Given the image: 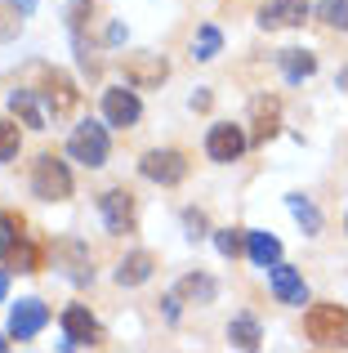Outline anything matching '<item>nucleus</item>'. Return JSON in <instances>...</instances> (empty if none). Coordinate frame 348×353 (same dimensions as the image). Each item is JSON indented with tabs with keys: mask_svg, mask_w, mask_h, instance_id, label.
Returning <instances> with one entry per match:
<instances>
[{
	"mask_svg": "<svg viewBox=\"0 0 348 353\" xmlns=\"http://www.w3.org/2000/svg\"><path fill=\"white\" fill-rule=\"evenodd\" d=\"M308 18V0H263L259 9V27L277 32V27H299Z\"/></svg>",
	"mask_w": 348,
	"mask_h": 353,
	"instance_id": "nucleus-9",
	"label": "nucleus"
},
{
	"mask_svg": "<svg viewBox=\"0 0 348 353\" xmlns=\"http://www.w3.org/2000/svg\"><path fill=\"white\" fill-rule=\"evenodd\" d=\"M317 14H322L331 27H340V32H348V0H322V9H317Z\"/></svg>",
	"mask_w": 348,
	"mask_h": 353,
	"instance_id": "nucleus-23",
	"label": "nucleus"
},
{
	"mask_svg": "<svg viewBox=\"0 0 348 353\" xmlns=\"http://www.w3.org/2000/svg\"><path fill=\"white\" fill-rule=\"evenodd\" d=\"M67 152H72V161H80V165H103L107 161V130L103 125H94V121H80L76 130H72V139H67Z\"/></svg>",
	"mask_w": 348,
	"mask_h": 353,
	"instance_id": "nucleus-3",
	"label": "nucleus"
},
{
	"mask_svg": "<svg viewBox=\"0 0 348 353\" xmlns=\"http://www.w3.org/2000/svg\"><path fill=\"white\" fill-rule=\"evenodd\" d=\"M228 340H232V345L237 349H259V322H254V318H232V322H228Z\"/></svg>",
	"mask_w": 348,
	"mask_h": 353,
	"instance_id": "nucleus-18",
	"label": "nucleus"
},
{
	"mask_svg": "<svg viewBox=\"0 0 348 353\" xmlns=\"http://www.w3.org/2000/svg\"><path fill=\"white\" fill-rule=\"evenodd\" d=\"M219 50H224V36H219V27H201L197 41H192V59H197V63H210Z\"/></svg>",
	"mask_w": 348,
	"mask_h": 353,
	"instance_id": "nucleus-19",
	"label": "nucleus"
},
{
	"mask_svg": "<svg viewBox=\"0 0 348 353\" xmlns=\"http://www.w3.org/2000/svg\"><path fill=\"white\" fill-rule=\"evenodd\" d=\"M98 210H103L107 233H130V228H134V197L125 188L103 192V197H98Z\"/></svg>",
	"mask_w": 348,
	"mask_h": 353,
	"instance_id": "nucleus-6",
	"label": "nucleus"
},
{
	"mask_svg": "<svg viewBox=\"0 0 348 353\" xmlns=\"http://www.w3.org/2000/svg\"><path fill=\"white\" fill-rule=\"evenodd\" d=\"M139 112H143V103H139V94H134V90L116 85V90H107V94H103V117H107V125L130 130L134 121H139Z\"/></svg>",
	"mask_w": 348,
	"mask_h": 353,
	"instance_id": "nucleus-4",
	"label": "nucleus"
},
{
	"mask_svg": "<svg viewBox=\"0 0 348 353\" xmlns=\"http://www.w3.org/2000/svg\"><path fill=\"white\" fill-rule=\"evenodd\" d=\"M281 72H286V81H304L317 72V59L308 50H281Z\"/></svg>",
	"mask_w": 348,
	"mask_h": 353,
	"instance_id": "nucleus-16",
	"label": "nucleus"
},
{
	"mask_svg": "<svg viewBox=\"0 0 348 353\" xmlns=\"http://www.w3.org/2000/svg\"><path fill=\"white\" fill-rule=\"evenodd\" d=\"M63 331H67V349L94 345V340H98V322L89 318V309H80V304H72V309L63 313Z\"/></svg>",
	"mask_w": 348,
	"mask_h": 353,
	"instance_id": "nucleus-12",
	"label": "nucleus"
},
{
	"mask_svg": "<svg viewBox=\"0 0 348 353\" xmlns=\"http://www.w3.org/2000/svg\"><path fill=\"white\" fill-rule=\"evenodd\" d=\"M5 291H9V277H5V273H0V300H5Z\"/></svg>",
	"mask_w": 348,
	"mask_h": 353,
	"instance_id": "nucleus-27",
	"label": "nucleus"
},
{
	"mask_svg": "<svg viewBox=\"0 0 348 353\" xmlns=\"http://www.w3.org/2000/svg\"><path fill=\"white\" fill-rule=\"evenodd\" d=\"M290 215L304 224V233H317V228H322V215H317V206L308 197H290Z\"/></svg>",
	"mask_w": 348,
	"mask_h": 353,
	"instance_id": "nucleus-20",
	"label": "nucleus"
},
{
	"mask_svg": "<svg viewBox=\"0 0 348 353\" xmlns=\"http://www.w3.org/2000/svg\"><path fill=\"white\" fill-rule=\"evenodd\" d=\"M125 81L139 85V90L166 81V59H130V63H125Z\"/></svg>",
	"mask_w": 348,
	"mask_h": 353,
	"instance_id": "nucleus-13",
	"label": "nucleus"
},
{
	"mask_svg": "<svg viewBox=\"0 0 348 353\" xmlns=\"http://www.w3.org/2000/svg\"><path fill=\"white\" fill-rule=\"evenodd\" d=\"M215 246H219V255L237 259V250H241V237H237L232 228H224V233H215Z\"/></svg>",
	"mask_w": 348,
	"mask_h": 353,
	"instance_id": "nucleus-26",
	"label": "nucleus"
},
{
	"mask_svg": "<svg viewBox=\"0 0 348 353\" xmlns=\"http://www.w3.org/2000/svg\"><path fill=\"white\" fill-rule=\"evenodd\" d=\"M18 148H23V134H18L14 121H0V161H14Z\"/></svg>",
	"mask_w": 348,
	"mask_h": 353,
	"instance_id": "nucleus-21",
	"label": "nucleus"
},
{
	"mask_svg": "<svg viewBox=\"0 0 348 353\" xmlns=\"http://www.w3.org/2000/svg\"><path fill=\"white\" fill-rule=\"evenodd\" d=\"M304 331L317 349H348V309L344 304H313Z\"/></svg>",
	"mask_w": 348,
	"mask_h": 353,
	"instance_id": "nucleus-1",
	"label": "nucleus"
},
{
	"mask_svg": "<svg viewBox=\"0 0 348 353\" xmlns=\"http://www.w3.org/2000/svg\"><path fill=\"white\" fill-rule=\"evenodd\" d=\"M32 192L36 197H45V201H63V197H72V174H67V165L58 161V157H36L32 161Z\"/></svg>",
	"mask_w": 348,
	"mask_h": 353,
	"instance_id": "nucleus-2",
	"label": "nucleus"
},
{
	"mask_svg": "<svg viewBox=\"0 0 348 353\" xmlns=\"http://www.w3.org/2000/svg\"><path fill=\"white\" fill-rule=\"evenodd\" d=\"M268 282H272V295H277L281 304H308V286L290 264H272Z\"/></svg>",
	"mask_w": 348,
	"mask_h": 353,
	"instance_id": "nucleus-10",
	"label": "nucleus"
},
{
	"mask_svg": "<svg viewBox=\"0 0 348 353\" xmlns=\"http://www.w3.org/2000/svg\"><path fill=\"white\" fill-rule=\"evenodd\" d=\"M45 322H50V309H45L41 300H23V304H14V313H9V336L32 340V336L45 331Z\"/></svg>",
	"mask_w": 348,
	"mask_h": 353,
	"instance_id": "nucleus-8",
	"label": "nucleus"
},
{
	"mask_svg": "<svg viewBox=\"0 0 348 353\" xmlns=\"http://www.w3.org/2000/svg\"><path fill=\"white\" fill-rule=\"evenodd\" d=\"M18 241H23V233H18V219L0 210V259H5V255H14V246H18Z\"/></svg>",
	"mask_w": 348,
	"mask_h": 353,
	"instance_id": "nucleus-22",
	"label": "nucleus"
},
{
	"mask_svg": "<svg viewBox=\"0 0 348 353\" xmlns=\"http://www.w3.org/2000/svg\"><path fill=\"white\" fill-rule=\"evenodd\" d=\"M18 9H23V5H9V0H0V41H9V36L18 32Z\"/></svg>",
	"mask_w": 348,
	"mask_h": 353,
	"instance_id": "nucleus-25",
	"label": "nucleus"
},
{
	"mask_svg": "<svg viewBox=\"0 0 348 353\" xmlns=\"http://www.w3.org/2000/svg\"><path fill=\"white\" fill-rule=\"evenodd\" d=\"M139 170L148 174L152 183H166V188L188 179V161H183V152H148L139 161Z\"/></svg>",
	"mask_w": 348,
	"mask_h": 353,
	"instance_id": "nucleus-5",
	"label": "nucleus"
},
{
	"mask_svg": "<svg viewBox=\"0 0 348 353\" xmlns=\"http://www.w3.org/2000/svg\"><path fill=\"white\" fill-rule=\"evenodd\" d=\"M148 277H152V255H143V250L130 255L121 268H116V282L121 286H139V282H148Z\"/></svg>",
	"mask_w": 348,
	"mask_h": 353,
	"instance_id": "nucleus-17",
	"label": "nucleus"
},
{
	"mask_svg": "<svg viewBox=\"0 0 348 353\" xmlns=\"http://www.w3.org/2000/svg\"><path fill=\"white\" fill-rule=\"evenodd\" d=\"M246 246H250V259H254V264H263V268H272L281 259V241L272 237V233H250V237H246Z\"/></svg>",
	"mask_w": 348,
	"mask_h": 353,
	"instance_id": "nucleus-15",
	"label": "nucleus"
},
{
	"mask_svg": "<svg viewBox=\"0 0 348 353\" xmlns=\"http://www.w3.org/2000/svg\"><path fill=\"white\" fill-rule=\"evenodd\" d=\"M206 152H210V161H237V157L246 152V134H241V125H210V134H206Z\"/></svg>",
	"mask_w": 348,
	"mask_h": 353,
	"instance_id": "nucleus-7",
	"label": "nucleus"
},
{
	"mask_svg": "<svg viewBox=\"0 0 348 353\" xmlns=\"http://www.w3.org/2000/svg\"><path fill=\"white\" fill-rule=\"evenodd\" d=\"M0 349H5V340H0Z\"/></svg>",
	"mask_w": 348,
	"mask_h": 353,
	"instance_id": "nucleus-28",
	"label": "nucleus"
},
{
	"mask_svg": "<svg viewBox=\"0 0 348 353\" xmlns=\"http://www.w3.org/2000/svg\"><path fill=\"white\" fill-rule=\"evenodd\" d=\"M50 90H45V94H50V108H54V117H63V112H72V108H76V90H72V81L63 77V72H50Z\"/></svg>",
	"mask_w": 348,
	"mask_h": 353,
	"instance_id": "nucleus-14",
	"label": "nucleus"
},
{
	"mask_svg": "<svg viewBox=\"0 0 348 353\" xmlns=\"http://www.w3.org/2000/svg\"><path fill=\"white\" fill-rule=\"evenodd\" d=\"M9 108H14V117L23 121V125H32V130H45L50 125V112H54V108H45L41 99H36V90H14V94H9Z\"/></svg>",
	"mask_w": 348,
	"mask_h": 353,
	"instance_id": "nucleus-11",
	"label": "nucleus"
},
{
	"mask_svg": "<svg viewBox=\"0 0 348 353\" xmlns=\"http://www.w3.org/2000/svg\"><path fill=\"white\" fill-rule=\"evenodd\" d=\"M179 295H197V300H215V282H210V277H183L179 282Z\"/></svg>",
	"mask_w": 348,
	"mask_h": 353,
	"instance_id": "nucleus-24",
	"label": "nucleus"
}]
</instances>
